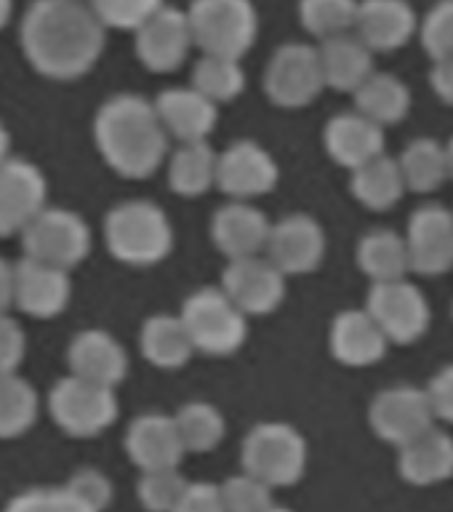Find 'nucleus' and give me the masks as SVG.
<instances>
[{"label": "nucleus", "mask_w": 453, "mask_h": 512, "mask_svg": "<svg viewBox=\"0 0 453 512\" xmlns=\"http://www.w3.org/2000/svg\"><path fill=\"white\" fill-rule=\"evenodd\" d=\"M104 27L80 0H35L22 19L24 56L40 75L75 80L91 72L104 51Z\"/></svg>", "instance_id": "f257e3e1"}, {"label": "nucleus", "mask_w": 453, "mask_h": 512, "mask_svg": "<svg viewBox=\"0 0 453 512\" xmlns=\"http://www.w3.org/2000/svg\"><path fill=\"white\" fill-rule=\"evenodd\" d=\"M94 136L104 163L123 179H147L166 160V128L144 96L120 94L104 102L96 112Z\"/></svg>", "instance_id": "f03ea898"}, {"label": "nucleus", "mask_w": 453, "mask_h": 512, "mask_svg": "<svg viewBox=\"0 0 453 512\" xmlns=\"http://www.w3.org/2000/svg\"><path fill=\"white\" fill-rule=\"evenodd\" d=\"M104 240L110 254L131 267L163 262L174 248V227L166 211L150 200L120 203L104 219Z\"/></svg>", "instance_id": "7ed1b4c3"}, {"label": "nucleus", "mask_w": 453, "mask_h": 512, "mask_svg": "<svg viewBox=\"0 0 453 512\" xmlns=\"http://www.w3.org/2000/svg\"><path fill=\"white\" fill-rule=\"evenodd\" d=\"M240 462L243 472L270 488L294 486L307 470V440L294 424L262 422L243 440Z\"/></svg>", "instance_id": "20e7f679"}, {"label": "nucleus", "mask_w": 453, "mask_h": 512, "mask_svg": "<svg viewBox=\"0 0 453 512\" xmlns=\"http://www.w3.org/2000/svg\"><path fill=\"white\" fill-rule=\"evenodd\" d=\"M192 43L208 56L240 59L259 35V14L251 0H192L187 8Z\"/></svg>", "instance_id": "39448f33"}, {"label": "nucleus", "mask_w": 453, "mask_h": 512, "mask_svg": "<svg viewBox=\"0 0 453 512\" xmlns=\"http://www.w3.org/2000/svg\"><path fill=\"white\" fill-rule=\"evenodd\" d=\"M195 350L206 355H232L248 336V315L235 307L222 288H200L187 296L179 312Z\"/></svg>", "instance_id": "423d86ee"}, {"label": "nucleus", "mask_w": 453, "mask_h": 512, "mask_svg": "<svg viewBox=\"0 0 453 512\" xmlns=\"http://www.w3.org/2000/svg\"><path fill=\"white\" fill-rule=\"evenodd\" d=\"M48 411L56 427L72 438H96L118 419V398L112 387L70 374L48 392Z\"/></svg>", "instance_id": "0eeeda50"}, {"label": "nucleus", "mask_w": 453, "mask_h": 512, "mask_svg": "<svg viewBox=\"0 0 453 512\" xmlns=\"http://www.w3.org/2000/svg\"><path fill=\"white\" fill-rule=\"evenodd\" d=\"M366 312L382 328L387 342L408 347L419 342L432 323V307L414 280H384L371 283L366 299Z\"/></svg>", "instance_id": "6e6552de"}, {"label": "nucleus", "mask_w": 453, "mask_h": 512, "mask_svg": "<svg viewBox=\"0 0 453 512\" xmlns=\"http://www.w3.org/2000/svg\"><path fill=\"white\" fill-rule=\"evenodd\" d=\"M27 259L70 272L91 251V230L83 216L67 208H43L22 230Z\"/></svg>", "instance_id": "1a4fd4ad"}, {"label": "nucleus", "mask_w": 453, "mask_h": 512, "mask_svg": "<svg viewBox=\"0 0 453 512\" xmlns=\"http://www.w3.org/2000/svg\"><path fill=\"white\" fill-rule=\"evenodd\" d=\"M323 70H320L318 48L307 43H286L272 54L264 72V91L272 104L299 110L323 94Z\"/></svg>", "instance_id": "9d476101"}, {"label": "nucleus", "mask_w": 453, "mask_h": 512, "mask_svg": "<svg viewBox=\"0 0 453 512\" xmlns=\"http://www.w3.org/2000/svg\"><path fill=\"white\" fill-rule=\"evenodd\" d=\"M368 424L379 440L400 448L424 430H430L435 422L430 400L424 387L414 384H395L387 387L371 400L368 406Z\"/></svg>", "instance_id": "9b49d317"}, {"label": "nucleus", "mask_w": 453, "mask_h": 512, "mask_svg": "<svg viewBox=\"0 0 453 512\" xmlns=\"http://www.w3.org/2000/svg\"><path fill=\"white\" fill-rule=\"evenodd\" d=\"M411 275L438 278L453 270V211L438 203L419 206L403 232Z\"/></svg>", "instance_id": "f8f14e48"}, {"label": "nucleus", "mask_w": 453, "mask_h": 512, "mask_svg": "<svg viewBox=\"0 0 453 512\" xmlns=\"http://www.w3.org/2000/svg\"><path fill=\"white\" fill-rule=\"evenodd\" d=\"M326 230L310 214H288L270 227L267 259L283 275H307L326 259Z\"/></svg>", "instance_id": "ddd939ff"}, {"label": "nucleus", "mask_w": 453, "mask_h": 512, "mask_svg": "<svg viewBox=\"0 0 453 512\" xmlns=\"http://www.w3.org/2000/svg\"><path fill=\"white\" fill-rule=\"evenodd\" d=\"M222 291L243 315H270L286 299V275L267 256L230 259L224 270Z\"/></svg>", "instance_id": "4468645a"}, {"label": "nucleus", "mask_w": 453, "mask_h": 512, "mask_svg": "<svg viewBox=\"0 0 453 512\" xmlns=\"http://www.w3.org/2000/svg\"><path fill=\"white\" fill-rule=\"evenodd\" d=\"M280 168L256 142H235L216 155V187L235 200H248L275 190Z\"/></svg>", "instance_id": "2eb2a0df"}, {"label": "nucleus", "mask_w": 453, "mask_h": 512, "mask_svg": "<svg viewBox=\"0 0 453 512\" xmlns=\"http://www.w3.org/2000/svg\"><path fill=\"white\" fill-rule=\"evenodd\" d=\"M46 176L30 160L0 163V238L22 232L46 208Z\"/></svg>", "instance_id": "dca6fc26"}, {"label": "nucleus", "mask_w": 453, "mask_h": 512, "mask_svg": "<svg viewBox=\"0 0 453 512\" xmlns=\"http://www.w3.org/2000/svg\"><path fill=\"white\" fill-rule=\"evenodd\" d=\"M136 32V54L150 72H174L182 67L192 43L187 11L158 8Z\"/></svg>", "instance_id": "f3484780"}, {"label": "nucleus", "mask_w": 453, "mask_h": 512, "mask_svg": "<svg viewBox=\"0 0 453 512\" xmlns=\"http://www.w3.org/2000/svg\"><path fill=\"white\" fill-rule=\"evenodd\" d=\"M352 32L374 54H392L416 38L419 16L408 0H358Z\"/></svg>", "instance_id": "a211bd4d"}, {"label": "nucleus", "mask_w": 453, "mask_h": 512, "mask_svg": "<svg viewBox=\"0 0 453 512\" xmlns=\"http://www.w3.org/2000/svg\"><path fill=\"white\" fill-rule=\"evenodd\" d=\"M70 278L67 270L51 267V264L35 262L24 256L14 264V307L30 315V318H56L70 304Z\"/></svg>", "instance_id": "6ab92c4d"}, {"label": "nucleus", "mask_w": 453, "mask_h": 512, "mask_svg": "<svg viewBox=\"0 0 453 512\" xmlns=\"http://www.w3.org/2000/svg\"><path fill=\"white\" fill-rule=\"evenodd\" d=\"M123 443H126L128 459L142 472L179 467L182 456L187 454L179 430H176L174 416L168 414L136 416L126 430Z\"/></svg>", "instance_id": "aec40b11"}, {"label": "nucleus", "mask_w": 453, "mask_h": 512, "mask_svg": "<svg viewBox=\"0 0 453 512\" xmlns=\"http://www.w3.org/2000/svg\"><path fill=\"white\" fill-rule=\"evenodd\" d=\"M72 376L102 384V387H118L128 374V355L123 344L102 328L80 331L70 342L67 350Z\"/></svg>", "instance_id": "412c9836"}, {"label": "nucleus", "mask_w": 453, "mask_h": 512, "mask_svg": "<svg viewBox=\"0 0 453 512\" xmlns=\"http://www.w3.org/2000/svg\"><path fill=\"white\" fill-rule=\"evenodd\" d=\"M331 355L347 368H368L384 360L390 342L382 334V328L376 326V320L363 310H344L339 312L331 323Z\"/></svg>", "instance_id": "4be33fe9"}, {"label": "nucleus", "mask_w": 453, "mask_h": 512, "mask_svg": "<svg viewBox=\"0 0 453 512\" xmlns=\"http://www.w3.org/2000/svg\"><path fill=\"white\" fill-rule=\"evenodd\" d=\"M323 144H326L331 160L347 171H355L368 160H374L376 155L387 152L384 128L355 110L342 112L328 120L326 131H323Z\"/></svg>", "instance_id": "5701e85b"}, {"label": "nucleus", "mask_w": 453, "mask_h": 512, "mask_svg": "<svg viewBox=\"0 0 453 512\" xmlns=\"http://www.w3.org/2000/svg\"><path fill=\"white\" fill-rule=\"evenodd\" d=\"M398 475L411 486L427 488L453 478V438L451 432L432 424L398 448Z\"/></svg>", "instance_id": "b1692460"}, {"label": "nucleus", "mask_w": 453, "mask_h": 512, "mask_svg": "<svg viewBox=\"0 0 453 512\" xmlns=\"http://www.w3.org/2000/svg\"><path fill=\"white\" fill-rule=\"evenodd\" d=\"M152 104L158 112L160 126L166 128L168 136H174L182 144L206 142L219 120L216 104L192 86L168 88Z\"/></svg>", "instance_id": "393cba45"}, {"label": "nucleus", "mask_w": 453, "mask_h": 512, "mask_svg": "<svg viewBox=\"0 0 453 512\" xmlns=\"http://www.w3.org/2000/svg\"><path fill=\"white\" fill-rule=\"evenodd\" d=\"M270 219L251 203L235 200L216 211L211 219V238L227 259L262 254L270 238Z\"/></svg>", "instance_id": "a878e982"}, {"label": "nucleus", "mask_w": 453, "mask_h": 512, "mask_svg": "<svg viewBox=\"0 0 453 512\" xmlns=\"http://www.w3.org/2000/svg\"><path fill=\"white\" fill-rule=\"evenodd\" d=\"M374 56V51L355 32L320 40L318 59L320 70H323V83L339 94H352L376 70Z\"/></svg>", "instance_id": "bb28decb"}, {"label": "nucleus", "mask_w": 453, "mask_h": 512, "mask_svg": "<svg viewBox=\"0 0 453 512\" xmlns=\"http://www.w3.org/2000/svg\"><path fill=\"white\" fill-rule=\"evenodd\" d=\"M355 112H360L363 118L374 120L376 126H398L408 118L411 112V88L403 78L392 75V72L374 70L355 91Z\"/></svg>", "instance_id": "cd10ccee"}, {"label": "nucleus", "mask_w": 453, "mask_h": 512, "mask_svg": "<svg viewBox=\"0 0 453 512\" xmlns=\"http://www.w3.org/2000/svg\"><path fill=\"white\" fill-rule=\"evenodd\" d=\"M350 174L352 198L368 211H390L408 192L403 174H400L398 158H392L387 152L376 155L374 160H368Z\"/></svg>", "instance_id": "c85d7f7f"}, {"label": "nucleus", "mask_w": 453, "mask_h": 512, "mask_svg": "<svg viewBox=\"0 0 453 512\" xmlns=\"http://www.w3.org/2000/svg\"><path fill=\"white\" fill-rule=\"evenodd\" d=\"M355 259H358L360 272L371 283L400 280L411 275L406 238L400 232L387 230V227L366 232L355 248Z\"/></svg>", "instance_id": "c756f323"}, {"label": "nucleus", "mask_w": 453, "mask_h": 512, "mask_svg": "<svg viewBox=\"0 0 453 512\" xmlns=\"http://www.w3.org/2000/svg\"><path fill=\"white\" fill-rule=\"evenodd\" d=\"M398 166L408 192H435L448 182L446 144L432 136L411 139L400 152Z\"/></svg>", "instance_id": "7c9ffc66"}, {"label": "nucleus", "mask_w": 453, "mask_h": 512, "mask_svg": "<svg viewBox=\"0 0 453 512\" xmlns=\"http://www.w3.org/2000/svg\"><path fill=\"white\" fill-rule=\"evenodd\" d=\"M142 355L158 368H182L192 358L190 334L179 315H152L142 326Z\"/></svg>", "instance_id": "2f4dec72"}, {"label": "nucleus", "mask_w": 453, "mask_h": 512, "mask_svg": "<svg viewBox=\"0 0 453 512\" xmlns=\"http://www.w3.org/2000/svg\"><path fill=\"white\" fill-rule=\"evenodd\" d=\"M168 184L182 198H200L216 184V152L208 142H184L168 160Z\"/></svg>", "instance_id": "473e14b6"}, {"label": "nucleus", "mask_w": 453, "mask_h": 512, "mask_svg": "<svg viewBox=\"0 0 453 512\" xmlns=\"http://www.w3.org/2000/svg\"><path fill=\"white\" fill-rule=\"evenodd\" d=\"M38 392L27 379L16 374H0V438H19L38 422Z\"/></svg>", "instance_id": "72a5a7b5"}, {"label": "nucleus", "mask_w": 453, "mask_h": 512, "mask_svg": "<svg viewBox=\"0 0 453 512\" xmlns=\"http://www.w3.org/2000/svg\"><path fill=\"white\" fill-rule=\"evenodd\" d=\"M174 422L184 443V451H195V454H208L211 448L222 443L224 432H227L222 411L211 403H203V400H192V403L179 408Z\"/></svg>", "instance_id": "f704fd0d"}, {"label": "nucleus", "mask_w": 453, "mask_h": 512, "mask_svg": "<svg viewBox=\"0 0 453 512\" xmlns=\"http://www.w3.org/2000/svg\"><path fill=\"white\" fill-rule=\"evenodd\" d=\"M192 88L214 104L232 102L246 88V72L240 67V59L206 54L192 70Z\"/></svg>", "instance_id": "c9c22d12"}, {"label": "nucleus", "mask_w": 453, "mask_h": 512, "mask_svg": "<svg viewBox=\"0 0 453 512\" xmlns=\"http://www.w3.org/2000/svg\"><path fill=\"white\" fill-rule=\"evenodd\" d=\"M358 0H299V19L304 30L326 40L352 32Z\"/></svg>", "instance_id": "e433bc0d"}, {"label": "nucleus", "mask_w": 453, "mask_h": 512, "mask_svg": "<svg viewBox=\"0 0 453 512\" xmlns=\"http://www.w3.org/2000/svg\"><path fill=\"white\" fill-rule=\"evenodd\" d=\"M184 488H187V480L182 472L176 467H166V470L142 472L136 494L147 512H171Z\"/></svg>", "instance_id": "4c0bfd02"}, {"label": "nucleus", "mask_w": 453, "mask_h": 512, "mask_svg": "<svg viewBox=\"0 0 453 512\" xmlns=\"http://www.w3.org/2000/svg\"><path fill=\"white\" fill-rule=\"evenodd\" d=\"M419 40L432 62L453 56V0H438L435 6L419 19Z\"/></svg>", "instance_id": "58836bf2"}, {"label": "nucleus", "mask_w": 453, "mask_h": 512, "mask_svg": "<svg viewBox=\"0 0 453 512\" xmlns=\"http://www.w3.org/2000/svg\"><path fill=\"white\" fill-rule=\"evenodd\" d=\"M224 512H264L272 504V488L248 472L232 475L219 486Z\"/></svg>", "instance_id": "ea45409f"}, {"label": "nucleus", "mask_w": 453, "mask_h": 512, "mask_svg": "<svg viewBox=\"0 0 453 512\" xmlns=\"http://www.w3.org/2000/svg\"><path fill=\"white\" fill-rule=\"evenodd\" d=\"M88 8L104 27L139 30L158 8H163V0H88Z\"/></svg>", "instance_id": "a19ab883"}, {"label": "nucleus", "mask_w": 453, "mask_h": 512, "mask_svg": "<svg viewBox=\"0 0 453 512\" xmlns=\"http://www.w3.org/2000/svg\"><path fill=\"white\" fill-rule=\"evenodd\" d=\"M3 512H94L67 488H30L16 494Z\"/></svg>", "instance_id": "79ce46f5"}, {"label": "nucleus", "mask_w": 453, "mask_h": 512, "mask_svg": "<svg viewBox=\"0 0 453 512\" xmlns=\"http://www.w3.org/2000/svg\"><path fill=\"white\" fill-rule=\"evenodd\" d=\"M67 491L72 496H78L80 502L91 507L94 512H104L112 504V496H115V486H112V480L104 475L102 470H96V467H83L67 480Z\"/></svg>", "instance_id": "37998d69"}, {"label": "nucleus", "mask_w": 453, "mask_h": 512, "mask_svg": "<svg viewBox=\"0 0 453 512\" xmlns=\"http://www.w3.org/2000/svg\"><path fill=\"white\" fill-rule=\"evenodd\" d=\"M27 355V336L6 310H0V374H14Z\"/></svg>", "instance_id": "c03bdc74"}, {"label": "nucleus", "mask_w": 453, "mask_h": 512, "mask_svg": "<svg viewBox=\"0 0 453 512\" xmlns=\"http://www.w3.org/2000/svg\"><path fill=\"white\" fill-rule=\"evenodd\" d=\"M424 392H427V400H430L435 422L453 424V363L435 371Z\"/></svg>", "instance_id": "a18cd8bd"}, {"label": "nucleus", "mask_w": 453, "mask_h": 512, "mask_svg": "<svg viewBox=\"0 0 453 512\" xmlns=\"http://www.w3.org/2000/svg\"><path fill=\"white\" fill-rule=\"evenodd\" d=\"M171 512H224L219 486H214V483H187Z\"/></svg>", "instance_id": "49530a36"}, {"label": "nucleus", "mask_w": 453, "mask_h": 512, "mask_svg": "<svg viewBox=\"0 0 453 512\" xmlns=\"http://www.w3.org/2000/svg\"><path fill=\"white\" fill-rule=\"evenodd\" d=\"M430 88H432V94L438 96L440 102L448 104V107H453V56L451 59L432 62Z\"/></svg>", "instance_id": "de8ad7c7"}, {"label": "nucleus", "mask_w": 453, "mask_h": 512, "mask_svg": "<svg viewBox=\"0 0 453 512\" xmlns=\"http://www.w3.org/2000/svg\"><path fill=\"white\" fill-rule=\"evenodd\" d=\"M14 304V264L0 259V310H8Z\"/></svg>", "instance_id": "09e8293b"}, {"label": "nucleus", "mask_w": 453, "mask_h": 512, "mask_svg": "<svg viewBox=\"0 0 453 512\" xmlns=\"http://www.w3.org/2000/svg\"><path fill=\"white\" fill-rule=\"evenodd\" d=\"M11 158V136H8V128L0 123V163Z\"/></svg>", "instance_id": "8fccbe9b"}, {"label": "nucleus", "mask_w": 453, "mask_h": 512, "mask_svg": "<svg viewBox=\"0 0 453 512\" xmlns=\"http://www.w3.org/2000/svg\"><path fill=\"white\" fill-rule=\"evenodd\" d=\"M11 11H14V0H0V27L11 19Z\"/></svg>", "instance_id": "3c124183"}, {"label": "nucleus", "mask_w": 453, "mask_h": 512, "mask_svg": "<svg viewBox=\"0 0 453 512\" xmlns=\"http://www.w3.org/2000/svg\"><path fill=\"white\" fill-rule=\"evenodd\" d=\"M446 155H448V179H453V136L446 142Z\"/></svg>", "instance_id": "603ef678"}, {"label": "nucleus", "mask_w": 453, "mask_h": 512, "mask_svg": "<svg viewBox=\"0 0 453 512\" xmlns=\"http://www.w3.org/2000/svg\"><path fill=\"white\" fill-rule=\"evenodd\" d=\"M264 512H291L288 507H278V504H272L270 510H264Z\"/></svg>", "instance_id": "864d4df0"}, {"label": "nucleus", "mask_w": 453, "mask_h": 512, "mask_svg": "<svg viewBox=\"0 0 453 512\" xmlns=\"http://www.w3.org/2000/svg\"><path fill=\"white\" fill-rule=\"evenodd\" d=\"M451 320H453V304H451Z\"/></svg>", "instance_id": "5fc2aeb1"}]
</instances>
